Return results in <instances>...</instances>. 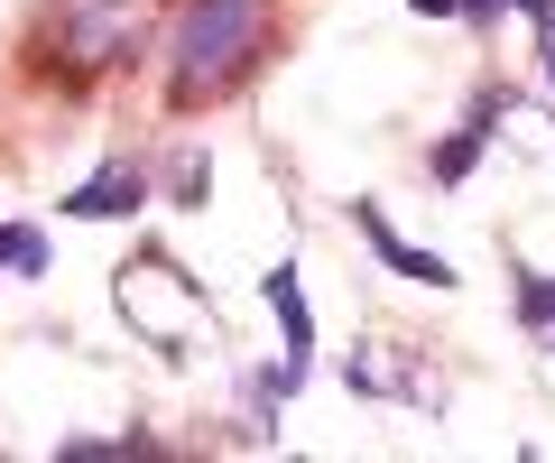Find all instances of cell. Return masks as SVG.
I'll use <instances>...</instances> for the list:
<instances>
[{
  "mask_svg": "<svg viewBox=\"0 0 555 463\" xmlns=\"http://www.w3.org/2000/svg\"><path fill=\"white\" fill-rule=\"evenodd\" d=\"M0 269H20V279H38V269H47V242L28 232V222H0Z\"/></svg>",
  "mask_w": 555,
  "mask_h": 463,
  "instance_id": "8992f818",
  "label": "cell"
},
{
  "mask_svg": "<svg viewBox=\"0 0 555 463\" xmlns=\"http://www.w3.org/2000/svg\"><path fill=\"white\" fill-rule=\"evenodd\" d=\"M352 222H361V232H371V250H379V260L398 269V279H416V287H454V269H444L436 250H416V242H398V222L379 214V204H352Z\"/></svg>",
  "mask_w": 555,
  "mask_h": 463,
  "instance_id": "277c9868",
  "label": "cell"
},
{
  "mask_svg": "<svg viewBox=\"0 0 555 463\" xmlns=\"http://www.w3.org/2000/svg\"><path fill=\"white\" fill-rule=\"evenodd\" d=\"M408 10H416V20H454L463 0H408Z\"/></svg>",
  "mask_w": 555,
  "mask_h": 463,
  "instance_id": "ba28073f",
  "label": "cell"
},
{
  "mask_svg": "<svg viewBox=\"0 0 555 463\" xmlns=\"http://www.w3.org/2000/svg\"><path fill=\"white\" fill-rule=\"evenodd\" d=\"M139 204H149V177H139L130 158H112L102 177H83L75 195H65V214L75 222H120V214H139Z\"/></svg>",
  "mask_w": 555,
  "mask_h": 463,
  "instance_id": "3957f363",
  "label": "cell"
},
{
  "mask_svg": "<svg viewBox=\"0 0 555 463\" xmlns=\"http://www.w3.org/2000/svg\"><path fill=\"white\" fill-rule=\"evenodd\" d=\"M500 112H509V93H481V102H473V121H463L454 140L436 149V177H444V185H454V177H473V158H481V140H491V121H500Z\"/></svg>",
  "mask_w": 555,
  "mask_h": 463,
  "instance_id": "5b68a950",
  "label": "cell"
},
{
  "mask_svg": "<svg viewBox=\"0 0 555 463\" xmlns=\"http://www.w3.org/2000/svg\"><path fill=\"white\" fill-rule=\"evenodd\" d=\"M269 306H278V324H287V362H278L269 399H287V389L306 381V352H315V316H306V287H297V269H269Z\"/></svg>",
  "mask_w": 555,
  "mask_h": 463,
  "instance_id": "7a4b0ae2",
  "label": "cell"
},
{
  "mask_svg": "<svg viewBox=\"0 0 555 463\" xmlns=\"http://www.w3.org/2000/svg\"><path fill=\"white\" fill-rule=\"evenodd\" d=\"M463 10H473V20H491V10H500V0H463Z\"/></svg>",
  "mask_w": 555,
  "mask_h": 463,
  "instance_id": "30bf717a",
  "label": "cell"
},
{
  "mask_svg": "<svg viewBox=\"0 0 555 463\" xmlns=\"http://www.w3.org/2000/svg\"><path fill=\"white\" fill-rule=\"evenodd\" d=\"M518 10H528V20H555V0H518Z\"/></svg>",
  "mask_w": 555,
  "mask_h": 463,
  "instance_id": "9c48e42d",
  "label": "cell"
},
{
  "mask_svg": "<svg viewBox=\"0 0 555 463\" xmlns=\"http://www.w3.org/2000/svg\"><path fill=\"white\" fill-rule=\"evenodd\" d=\"M259 28H269V0H195L177 20V102L214 93V83H232L241 65L259 56Z\"/></svg>",
  "mask_w": 555,
  "mask_h": 463,
  "instance_id": "6da1fadb",
  "label": "cell"
},
{
  "mask_svg": "<svg viewBox=\"0 0 555 463\" xmlns=\"http://www.w3.org/2000/svg\"><path fill=\"white\" fill-rule=\"evenodd\" d=\"M518 316H528V324H555V279H518Z\"/></svg>",
  "mask_w": 555,
  "mask_h": 463,
  "instance_id": "52a82bcc",
  "label": "cell"
},
{
  "mask_svg": "<svg viewBox=\"0 0 555 463\" xmlns=\"http://www.w3.org/2000/svg\"><path fill=\"white\" fill-rule=\"evenodd\" d=\"M546 75H555V38H546Z\"/></svg>",
  "mask_w": 555,
  "mask_h": 463,
  "instance_id": "8fae6325",
  "label": "cell"
}]
</instances>
